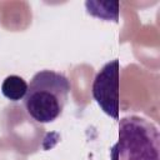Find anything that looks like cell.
<instances>
[{
	"label": "cell",
	"mask_w": 160,
	"mask_h": 160,
	"mask_svg": "<svg viewBox=\"0 0 160 160\" xmlns=\"http://www.w3.org/2000/svg\"><path fill=\"white\" fill-rule=\"evenodd\" d=\"M70 89V81L64 74L48 69L38 71L24 96L28 115L40 124L55 121L62 114Z\"/></svg>",
	"instance_id": "6da1fadb"
},
{
	"label": "cell",
	"mask_w": 160,
	"mask_h": 160,
	"mask_svg": "<svg viewBox=\"0 0 160 160\" xmlns=\"http://www.w3.org/2000/svg\"><path fill=\"white\" fill-rule=\"evenodd\" d=\"M110 160H160V135L155 124L138 115L121 118Z\"/></svg>",
	"instance_id": "7a4b0ae2"
},
{
	"label": "cell",
	"mask_w": 160,
	"mask_h": 160,
	"mask_svg": "<svg viewBox=\"0 0 160 160\" xmlns=\"http://www.w3.org/2000/svg\"><path fill=\"white\" fill-rule=\"evenodd\" d=\"M119 59L110 60L98 71L94 78L91 94L101 110L110 118L119 120Z\"/></svg>",
	"instance_id": "3957f363"
},
{
	"label": "cell",
	"mask_w": 160,
	"mask_h": 160,
	"mask_svg": "<svg viewBox=\"0 0 160 160\" xmlns=\"http://www.w3.org/2000/svg\"><path fill=\"white\" fill-rule=\"evenodd\" d=\"M28 90V82L19 75H9L1 84V94L10 101H20Z\"/></svg>",
	"instance_id": "277c9868"
}]
</instances>
